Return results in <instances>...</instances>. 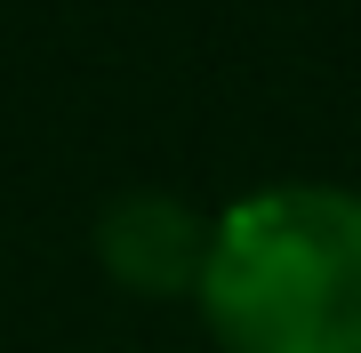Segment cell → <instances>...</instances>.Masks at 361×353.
<instances>
[{"label":"cell","mask_w":361,"mask_h":353,"mask_svg":"<svg viewBox=\"0 0 361 353\" xmlns=\"http://www.w3.org/2000/svg\"><path fill=\"white\" fill-rule=\"evenodd\" d=\"M193 297L225 353H361V193H241L209 233Z\"/></svg>","instance_id":"1"},{"label":"cell","mask_w":361,"mask_h":353,"mask_svg":"<svg viewBox=\"0 0 361 353\" xmlns=\"http://www.w3.org/2000/svg\"><path fill=\"white\" fill-rule=\"evenodd\" d=\"M209 233H217V217H201L185 193L129 185L97 209V265L129 297H193L209 265Z\"/></svg>","instance_id":"2"}]
</instances>
